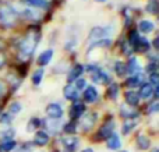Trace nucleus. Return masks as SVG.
<instances>
[{
	"label": "nucleus",
	"instance_id": "f257e3e1",
	"mask_svg": "<svg viewBox=\"0 0 159 152\" xmlns=\"http://www.w3.org/2000/svg\"><path fill=\"white\" fill-rule=\"evenodd\" d=\"M39 35L41 34L36 32V31H31L25 35V38L22 39L21 45H20V56L22 57V60H25L27 57H30L34 53L36 45L39 42Z\"/></svg>",
	"mask_w": 159,
	"mask_h": 152
},
{
	"label": "nucleus",
	"instance_id": "f03ea898",
	"mask_svg": "<svg viewBox=\"0 0 159 152\" xmlns=\"http://www.w3.org/2000/svg\"><path fill=\"white\" fill-rule=\"evenodd\" d=\"M16 11L10 6H2L0 7V22L6 27H11L16 22Z\"/></svg>",
	"mask_w": 159,
	"mask_h": 152
},
{
	"label": "nucleus",
	"instance_id": "7ed1b4c3",
	"mask_svg": "<svg viewBox=\"0 0 159 152\" xmlns=\"http://www.w3.org/2000/svg\"><path fill=\"white\" fill-rule=\"evenodd\" d=\"M88 71L91 73V78L96 84H107L110 83V77L106 71L98 69L96 66H88Z\"/></svg>",
	"mask_w": 159,
	"mask_h": 152
},
{
	"label": "nucleus",
	"instance_id": "20e7f679",
	"mask_svg": "<svg viewBox=\"0 0 159 152\" xmlns=\"http://www.w3.org/2000/svg\"><path fill=\"white\" fill-rule=\"evenodd\" d=\"M113 131H115V120H113V119H109L103 126H102L101 128H99V131H98V134H96V137H98V138H105V140H107V138H109V137L113 134Z\"/></svg>",
	"mask_w": 159,
	"mask_h": 152
},
{
	"label": "nucleus",
	"instance_id": "39448f33",
	"mask_svg": "<svg viewBox=\"0 0 159 152\" xmlns=\"http://www.w3.org/2000/svg\"><path fill=\"white\" fill-rule=\"evenodd\" d=\"M46 114L52 120H60L63 116V108L59 103H50L46 106Z\"/></svg>",
	"mask_w": 159,
	"mask_h": 152
},
{
	"label": "nucleus",
	"instance_id": "423d86ee",
	"mask_svg": "<svg viewBox=\"0 0 159 152\" xmlns=\"http://www.w3.org/2000/svg\"><path fill=\"white\" fill-rule=\"evenodd\" d=\"M96 120H98V114H96V113L82 114V117H81V128L84 131H89L91 128L95 126Z\"/></svg>",
	"mask_w": 159,
	"mask_h": 152
},
{
	"label": "nucleus",
	"instance_id": "0eeeda50",
	"mask_svg": "<svg viewBox=\"0 0 159 152\" xmlns=\"http://www.w3.org/2000/svg\"><path fill=\"white\" fill-rule=\"evenodd\" d=\"M112 32L110 27H95L89 31V39H103Z\"/></svg>",
	"mask_w": 159,
	"mask_h": 152
},
{
	"label": "nucleus",
	"instance_id": "6e6552de",
	"mask_svg": "<svg viewBox=\"0 0 159 152\" xmlns=\"http://www.w3.org/2000/svg\"><path fill=\"white\" fill-rule=\"evenodd\" d=\"M84 113H85V103L75 101V102L71 105V108H70V117H71L73 120L81 119Z\"/></svg>",
	"mask_w": 159,
	"mask_h": 152
},
{
	"label": "nucleus",
	"instance_id": "1a4fd4ad",
	"mask_svg": "<svg viewBox=\"0 0 159 152\" xmlns=\"http://www.w3.org/2000/svg\"><path fill=\"white\" fill-rule=\"evenodd\" d=\"M61 142H63V147L66 148V152H75L80 145V140L77 137H64Z\"/></svg>",
	"mask_w": 159,
	"mask_h": 152
},
{
	"label": "nucleus",
	"instance_id": "9d476101",
	"mask_svg": "<svg viewBox=\"0 0 159 152\" xmlns=\"http://www.w3.org/2000/svg\"><path fill=\"white\" fill-rule=\"evenodd\" d=\"M133 46H134V49H133V50H135V52L145 53V52H148V50H149V47H151V43H149V41L147 38H144V36H140V38L135 41V43L133 45Z\"/></svg>",
	"mask_w": 159,
	"mask_h": 152
},
{
	"label": "nucleus",
	"instance_id": "9b49d317",
	"mask_svg": "<svg viewBox=\"0 0 159 152\" xmlns=\"http://www.w3.org/2000/svg\"><path fill=\"white\" fill-rule=\"evenodd\" d=\"M138 112L134 110V109L131 108V106L129 105H121L120 106V116L123 117V119L126 120H134L135 117H138Z\"/></svg>",
	"mask_w": 159,
	"mask_h": 152
},
{
	"label": "nucleus",
	"instance_id": "f8f14e48",
	"mask_svg": "<svg viewBox=\"0 0 159 152\" xmlns=\"http://www.w3.org/2000/svg\"><path fill=\"white\" fill-rule=\"evenodd\" d=\"M49 140H50V137L46 131H43V130L35 131V137H34L35 145H38V147H45V145L49 142Z\"/></svg>",
	"mask_w": 159,
	"mask_h": 152
},
{
	"label": "nucleus",
	"instance_id": "ddd939ff",
	"mask_svg": "<svg viewBox=\"0 0 159 152\" xmlns=\"http://www.w3.org/2000/svg\"><path fill=\"white\" fill-rule=\"evenodd\" d=\"M98 89L95 88V87H92V85H89V87H87L85 88V92H84V99H85V102H88V103H93V102H96L98 101Z\"/></svg>",
	"mask_w": 159,
	"mask_h": 152
},
{
	"label": "nucleus",
	"instance_id": "4468645a",
	"mask_svg": "<svg viewBox=\"0 0 159 152\" xmlns=\"http://www.w3.org/2000/svg\"><path fill=\"white\" fill-rule=\"evenodd\" d=\"M84 73V66L82 64H75V66L71 67V70H70L69 73V77H67V81L70 83H73V81L78 80V78H81V74Z\"/></svg>",
	"mask_w": 159,
	"mask_h": 152
},
{
	"label": "nucleus",
	"instance_id": "2eb2a0df",
	"mask_svg": "<svg viewBox=\"0 0 159 152\" xmlns=\"http://www.w3.org/2000/svg\"><path fill=\"white\" fill-rule=\"evenodd\" d=\"M63 94H64V98L66 99H69V101H77V98H78V91L75 89V87L74 85H71V84H67L66 87H64V89H63Z\"/></svg>",
	"mask_w": 159,
	"mask_h": 152
},
{
	"label": "nucleus",
	"instance_id": "dca6fc26",
	"mask_svg": "<svg viewBox=\"0 0 159 152\" xmlns=\"http://www.w3.org/2000/svg\"><path fill=\"white\" fill-rule=\"evenodd\" d=\"M124 98H126L127 105L131 106V108H134V106H137L138 103H140V95L135 91H127L126 94H124Z\"/></svg>",
	"mask_w": 159,
	"mask_h": 152
},
{
	"label": "nucleus",
	"instance_id": "f3484780",
	"mask_svg": "<svg viewBox=\"0 0 159 152\" xmlns=\"http://www.w3.org/2000/svg\"><path fill=\"white\" fill-rule=\"evenodd\" d=\"M155 92V88L151 85L149 83L147 84H143L140 88V92H138V95H140V98H144V99H149V98L154 95Z\"/></svg>",
	"mask_w": 159,
	"mask_h": 152
},
{
	"label": "nucleus",
	"instance_id": "a211bd4d",
	"mask_svg": "<svg viewBox=\"0 0 159 152\" xmlns=\"http://www.w3.org/2000/svg\"><path fill=\"white\" fill-rule=\"evenodd\" d=\"M106 147L109 148L110 151H116L121 147V141H120V137L117 134H112L109 138L106 140Z\"/></svg>",
	"mask_w": 159,
	"mask_h": 152
},
{
	"label": "nucleus",
	"instance_id": "6ab92c4d",
	"mask_svg": "<svg viewBox=\"0 0 159 152\" xmlns=\"http://www.w3.org/2000/svg\"><path fill=\"white\" fill-rule=\"evenodd\" d=\"M126 70H127V73H131V74H140V71H141V66H140V63H138V60L135 57H130V60H129V63H127V66H126Z\"/></svg>",
	"mask_w": 159,
	"mask_h": 152
},
{
	"label": "nucleus",
	"instance_id": "aec40b11",
	"mask_svg": "<svg viewBox=\"0 0 159 152\" xmlns=\"http://www.w3.org/2000/svg\"><path fill=\"white\" fill-rule=\"evenodd\" d=\"M53 57V50L52 49H48L45 52H42L38 57V64L39 66H46Z\"/></svg>",
	"mask_w": 159,
	"mask_h": 152
},
{
	"label": "nucleus",
	"instance_id": "412c9836",
	"mask_svg": "<svg viewBox=\"0 0 159 152\" xmlns=\"http://www.w3.org/2000/svg\"><path fill=\"white\" fill-rule=\"evenodd\" d=\"M138 28H140L141 32L149 34L155 29V24L152 21H148V20H143V21H140V24H138Z\"/></svg>",
	"mask_w": 159,
	"mask_h": 152
},
{
	"label": "nucleus",
	"instance_id": "4be33fe9",
	"mask_svg": "<svg viewBox=\"0 0 159 152\" xmlns=\"http://www.w3.org/2000/svg\"><path fill=\"white\" fill-rule=\"evenodd\" d=\"M143 80H144V77L141 74H135V75H133V77L127 78V80H126V85L130 87V88H134V87L141 85Z\"/></svg>",
	"mask_w": 159,
	"mask_h": 152
},
{
	"label": "nucleus",
	"instance_id": "5701e85b",
	"mask_svg": "<svg viewBox=\"0 0 159 152\" xmlns=\"http://www.w3.org/2000/svg\"><path fill=\"white\" fill-rule=\"evenodd\" d=\"M149 145H151V141H149V138L147 136H138L137 137V147L140 148L141 151H147L149 148Z\"/></svg>",
	"mask_w": 159,
	"mask_h": 152
},
{
	"label": "nucleus",
	"instance_id": "b1692460",
	"mask_svg": "<svg viewBox=\"0 0 159 152\" xmlns=\"http://www.w3.org/2000/svg\"><path fill=\"white\" fill-rule=\"evenodd\" d=\"M135 126H137V122H135V120H126L123 124V128H121V134H123V136L130 134L135 128Z\"/></svg>",
	"mask_w": 159,
	"mask_h": 152
},
{
	"label": "nucleus",
	"instance_id": "393cba45",
	"mask_svg": "<svg viewBox=\"0 0 159 152\" xmlns=\"http://www.w3.org/2000/svg\"><path fill=\"white\" fill-rule=\"evenodd\" d=\"M17 142L14 140H10V141H3L0 144V152H10L13 150H16Z\"/></svg>",
	"mask_w": 159,
	"mask_h": 152
},
{
	"label": "nucleus",
	"instance_id": "a878e982",
	"mask_svg": "<svg viewBox=\"0 0 159 152\" xmlns=\"http://www.w3.org/2000/svg\"><path fill=\"white\" fill-rule=\"evenodd\" d=\"M41 124H42V122L38 119V117H32V119H30V122H28L27 130L30 131V133H35L36 128L41 127Z\"/></svg>",
	"mask_w": 159,
	"mask_h": 152
},
{
	"label": "nucleus",
	"instance_id": "bb28decb",
	"mask_svg": "<svg viewBox=\"0 0 159 152\" xmlns=\"http://www.w3.org/2000/svg\"><path fill=\"white\" fill-rule=\"evenodd\" d=\"M22 16H24L27 20H34V21L41 18V16L36 13V10H32V8H25V10L22 11Z\"/></svg>",
	"mask_w": 159,
	"mask_h": 152
},
{
	"label": "nucleus",
	"instance_id": "cd10ccee",
	"mask_svg": "<svg viewBox=\"0 0 159 152\" xmlns=\"http://www.w3.org/2000/svg\"><path fill=\"white\" fill-rule=\"evenodd\" d=\"M107 96L110 98V99H117V96H119V85L117 84H110V87H109V89H107Z\"/></svg>",
	"mask_w": 159,
	"mask_h": 152
},
{
	"label": "nucleus",
	"instance_id": "c85d7f7f",
	"mask_svg": "<svg viewBox=\"0 0 159 152\" xmlns=\"http://www.w3.org/2000/svg\"><path fill=\"white\" fill-rule=\"evenodd\" d=\"M110 45H112V41H110V39H107V38H105V39H99V41L93 42V43L91 45V46H89V49H88V52H89L91 49H95L96 46H103V47H109Z\"/></svg>",
	"mask_w": 159,
	"mask_h": 152
},
{
	"label": "nucleus",
	"instance_id": "c756f323",
	"mask_svg": "<svg viewBox=\"0 0 159 152\" xmlns=\"http://www.w3.org/2000/svg\"><path fill=\"white\" fill-rule=\"evenodd\" d=\"M115 73L119 75V77H124L127 73L126 70V64L121 63V61H117V63L115 64Z\"/></svg>",
	"mask_w": 159,
	"mask_h": 152
},
{
	"label": "nucleus",
	"instance_id": "7c9ffc66",
	"mask_svg": "<svg viewBox=\"0 0 159 152\" xmlns=\"http://www.w3.org/2000/svg\"><path fill=\"white\" fill-rule=\"evenodd\" d=\"M145 10L149 14H157L158 13V0H149L145 6Z\"/></svg>",
	"mask_w": 159,
	"mask_h": 152
},
{
	"label": "nucleus",
	"instance_id": "2f4dec72",
	"mask_svg": "<svg viewBox=\"0 0 159 152\" xmlns=\"http://www.w3.org/2000/svg\"><path fill=\"white\" fill-rule=\"evenodd\" d=\"M63 130H64V133H67V134H74L75 131H77V123L75 122L66 123V124L63 126Z\"/></svg>",
	"mask_w": 159,
	"mask_h": 152
},
{
	"label": "nucleus",
	"instance_id": "473e14b6",
	"mask_svg": "<svg viewBox=\"0 0 159 152\" xmlns=\"http://www.w3.org/2000/svg\"><path fill=\"white\" fill-rule=\"evenodd\" d=\"M42 77H43V69H38L32 75V83L34 85H39L42 81Z\"/></svg>",
	"mask_w": 159,
	"mask_h": 152
},
{
	"label": "nucleus",
	"instance_id": "72a5a7b5",
	"mask_svg": "<svg viewBox=\"0 0 159 152\" xmlns=\"http://www.w3.org/2000/svg\"><path fill=\"white\" fill-rule=\"evenodd\" d=\"M28 4L34 6V7H39V8H46L48 7V2L46 0H25Z\"/></svg>",
	"mask_w": 159,
	"mask_h": 152
},
{
	"label": "nucleus",
	"instance_id": "f704fd0d",
	"mask_svg": "<svg viewBox=\"0 0 159 152\" xmlns=\"http://www.w3.org/2000/svg\"><path fill=\"white\" fill-rule=\"evenodd\" d=\"M2 140L3 141H10V140H13V137L16 136V131H13L10 128V130H7V131H2Z\"/></svg>",
	"mask_w": 159,
	"mask_h": 152
},
{
	"label": "nucleus",
	"instance_id": "c9c22d12",
	"mask_svg": "<svg viewBox=\"0 0 159 152\" xmlns=\"http://www.w3.org/2000/svg\"><path fill=\"white\" fill-rule=\"evenodd\" d=\"M10 123H11V114L10 113L0 114V124L2 126H10Z\"/></svg>",
	"mask_w": 159,
	"mask_h": 152
},
{
	"label": "nucleus",
	"instance_id": "e433bc0d",
	"mask_svg": "<svg viewBox=\"0 0 159 152\" xmlns=\"http://www.w3.org/2000/svg\"><path fill=\"white\" fill-rule=\"evenodd\" d=\"M8 110H10V114H17L21 112V105L18 102H13L10 105V108H8Z\"/></svg>",
	"mask_w": 159,
	"mask_h": 152
},
{
	"label": "nucleus",
	"instance_id": "4c0bfd02",
	"mask_svg": "<svg viewBox=\"0 0 159 152\" xmlns=\"http://www.w3.org/2000/svg\"><path fill=\"white\" fill-rule=\"evenodd\" d=\"M85 85H87V81L84 80V78H78V80H75V89L80 91V89H84Z\"/></svg>",
	"mask_w": 159,
	"mask_h": 152
},
{
	"label": "nucleus",
	"instance_id": "58836bf2",
	"mask_svg": "<svg viewBox=\"0 0 159 152\" xmlns=\"http://www.w3.org/2000/svg\"><path fill=\"white\" fill-rule=\"evenodd\" d=\"M57 123H59V120H52V119H50V120H48V122H46V126L52 131H55V133H56V131H57Z\"/></svg>",
	"mask_w": 159,
	"mask_h": 152
},
{
	"label": "nucleus",
	"instance_id": "ea45409f",
	"mask_svg": "<svg viewBox=\"0 0 159 152\" xmlns=\"http://www.w3.org/2000/svg\"><path fill=\"white\" fill-rule=\"evenodd\" d=\"M138 38H140V35H138L137 31H131V32H130V43L131 45H134Z\"/></svg>",
	"mask_w": 159,
	"mask_h": 152
},
{
	"label": "nucleus",
	"instance_id": "a19ab883",
	"mask_svg": "<svg viewBox=\"0 0 159 152\" xmlns=\"http://www.w3.org/2000/svg\"><path fill=\"white\" fill-rule=\"evenodd\" d=\"M149 81H151L149 84H151L152 87H154V85L157 87L158 85V74H157V73H152V74L149 75Z\"/></svg>",
	"mask_w": 159,
	"mask_h": 152
},
{
	"label": "nucleus",
	"instance_id": "79ce46f5",
	"mask_svg": "<svg viewBox=\"0 0 159 152\" xmlns=\"http://www.w3.org/2000/svg\"><path fill=\"white\" fill-rule=\"evenodd\" d=\"M123 52L126 53L127 56H130V55L133 53V49H130V45H129V43H124V45H123Z\"/></svg>",
	"mask_w": 159,
	"mask_h": 152
},
{
	"label": "nucleus",
	"instance_id": "37998d69",
	"mask_svg": "<svg viewBox=\"0 0 159 152\" xmlns=\"http://www.w3.org/2000/svg\"><path fill=\"white\" fill-rule=\"evenodd\" d=\"M147 70H148L151 74H152V73H157V71H155V70H157V63H154V61H152V63H149L148 67H147Z\"/></svg>",
	"mask_w": 159,
	"mask_h": 152
},
{
	"label": "nucleus",
	"instance_id": "c03bdc74",
	"mask_svg": "<svg viewBox=\"0 0 159 152\" xmlns=\"http://www.w3.org/2000/svg\"><path fill=\"white\" fill-rule=\"evenodd\" d=\"M157 110H158V103L157 102L151 103V106H149V109H148V113H155Z\"/></svg>",
	"mask_w": 159,
	"mask_h": 152
},
{
	"label": "nucleus",
	"instance_id": "a18cd8bd",
	"mask_svg": "<svg viewBox=\"0 0 159 152\" xmlns=\"http://www.w3.org/2000/svg\"><path fill=\"white\" fill-rule=\"evenodd\" d=\"M4 94H6V87L3 83H0V98H2Z\"/></svg>",
	"mask_w": 159,
	"mask_h": 152
},
{
	"label": "nucleus",
	"instance_id": "49530a36",
	"mask_svg": "<svg viewBox=\"0 0 159 152\" xmlns=\"http://www.w3.org/2000/svg\"><path fill=\"white\" fill-rule=\"evenodd\" d=\"M3 64H4V56H3L2 53H0V67H2Z\"/></svg>",
	"mask_w": 159,
	"mask_h": 152
},
{
	"label": "nucleus",
	"instance_id": "de8ad7c7",
	"mask_svg": "<svg viewBox=\"0 0 159 152\" xmlns=\"http://www.w3.org/2000/svg\"><path fill=\"white\" fill-rule=\"evenodd\" d=\"M81 152H95V151H93L92 148H84V150H82Z\"/></svg>",
	"mask_w": 159,
	"mask_h": 152
},
{
	"label": "nucleus",
	"instance_id": "09e8293b",
	"mask_svg": "<svg viewBox=\"0 0 159 152\" xmlns=\"http://www.w3.org/2000/svg\"><path fill=\"white\" fill-rule=\"evenodd\" d=\"M151 152H159V150H158V148H154V150H152Z\"/></svg>",
	"mask_w": 159,
	"mask_h": 152
},
{
	"label": "nucleus",
	"instance_id": "8fccbe9b",
	"mask_svg": "<svg viewBox=\"0 0 159 152\" xmlns=\"http://www.w3.org/2000/svg\"><path fill=\"white\" fill-rule=\"evenodd\" d=\"M96 2H101L102 3V2H105V0H96Z\"/></svg>",
	"mask_w": 159,
	"mask_h": 152
},
{
	"label": "nucleus",
	"instance_id": "3c124183",
	"mask_svg": "<svg viewBox=\"0 0 159 152\" xmlns=\"http://www.w3.org/2000/svg\"><path fill=\"white\" fill-rule=\"evenodd\" d=\"M120 152H127V151H120Z\"/></svg>",
	"mask_w": 159,
	"mask_h": 152
},
{
	"label": "nucleus",
	"instance_id": "603ef678",
	"mask_svg": "<svg viewBox=\"0 0 159 152\" xmlns=\"http://www.w3.org/2000/svg\"><path fill=\"white\" fill-rule=\"evenodd\" d=\"M24 2H25V0H24Z\"/></svg>",
	"mask_w": 159,
	"mask_h": 152
}]
</instances>
